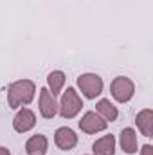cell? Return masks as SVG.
I'll use <instances>...</instances> for the list:
<instances>
[{"label":"cell","mask_w":153,"mask_h":155,"mask_svg":"<svg viewBox=\"0 0 153 155\" xmlns=\"http://www.w3.org/2000/svg\"><path fill=\"white\" fill-rule=\"evenodd\" d=\"M83 108V101L76 92L74 87H67V90L61 96V101L58 103V114L63 119H72L76 117Z\"/></svg>","instance_id":"2"},{"label":"cell","mask_w":153,"mask_h":155,"mask_svg":"<svg viewBox=\"0 0 153 155\" xmlns=\"http://www.w3.org/2000/svg\"><path fill=\"white\" fill-rule=\"evenodd\" d=\"M141 155H153V146L151 144H144L142 150H141Z\"/></svg>","instance_id":"15"},{"label":"cell","mask_w":153,"mask_h":155,"mask_svg":"<svg viewBox=\"0 0 153 155\" xmlns=\"http://www.w3.org/2000/svg\"><path fill=\"white\" fill-rule=\"evenodd\" d=\"M65 74L61 72V71H52V72H49V76H47V88H49V92L56 97V96H60L61 94V90H63V85H65Z\"/></svg>","instance_id":"14"},{"label":"cell","mask_w":153,"mask_h":155,"mask_svg":"<svg viewBox=\"0 0 153 155\" xmlns=\"http://www.w3.org/2000/svg\"><path fill=\"white\" fill-rule=\"evenodd\" d=\"M38 108H40L41 117H45V119H52V117L58 114V101H56V97L49 92L47 87L40 88Z\"/></svg>","instance_id":"6"},{"label":"cell","mask_w":153,"mask_h":155,"mask_svg":"<svg viewBox=\"0 0 153 155\" xmlns=\"http://www.w3.org/2000/svg\"><path fill=\"white\" fill-rule=\"evenodd\" d=\"M92 152L94 155H115V137L112 134L99 137L92 144Z\"/></svg>","instance_id":"12"},{"label":"cell","mask_w":153,"mask_h":155,"mask_svg":"<svg viewBox=\"0 0 153 155\" xmlns=\"http://www.w3.org/2000/svg\"><path fill=\"white\" fill-rule=\"evenodd\" d=\"M96 112L103 117L106 123H112V121H115L119 117V110H117V107L110 99H99L97 105H96Z\"/></svg>","instance_id":"13"},{"label":"cell","mask_w":153,"mask_h":155,"mask_svg":"<svg viewBox=\"0 0 153 155\" xmlns=\"http://www.w3.org/2000/svg\"><path fill=\"white\" fill-rule=\"evenodd\" d=\"M34 94H36V85L31 79H18L11 83L7 90L9 108H20L24 105H29L34 99Z\"/></svg>","instance_id":"1"},{"label":"cell","mask_w":153,"mask_h":155,"mask_svg":"<svg viewBox=\"0 0 153 155\" xmlns=\"http://www.w3.org/2000/svg\"><path fill=\"white\" fill-rule=\"evenodd\" d=\"M0 155H11V152H9L5 146H0Z\"/></svg>","instance_id":"16"},{"label":"cell","mask_w":153,"mask_h":155,"mask_svg":"<svg viewBox=\"0 0 153 155\" xmlns=\"http://www.w3.org/2000/svg\"><path fill=\"white\" fill-rule=\"evenodd\" d=\"M47 150H49V141L41 134H36V135L29 137L27 143H25V152H27V155H45Z\"/></svg>","instance_id":"11"},{"label":"cell","mask_w":153,"mask_h":155,"mask_svg":"<svg viewBox=\"0 0 153 155\" xmlns=\"http://www.w3.org/2000/svg\"><path fill=\"white\" fill-rule=\"evenodd\" d=\"M119 144H121V150L128 155L137 153L139 150V144H137V132L133 128H124L119 135Z\"/></svg>","instance_id":"9"},{"label":"cell","mask_w":153,"mask_h":155,"mask_svg":"<svg viewBox=\"0 0 153 155\" xmlns=\"http://www.w3.org/2000/svg\"><path fill=\"white\" fill-rule=\"evenodd\" d=\"M110 92H112V97L117 103H128L135 94V85L130 78L117 76L110 85Z\"/></svg>","instance_id":"4"},{"label":"cell","mask_w":153,"mask_h":155,"mask_svg":"<svg viewBox=\"0 0 153 155\" xmlns=\"http://www.w3.org/2000/svg\"><path fill=\"white\" fill-rule=\"evenodd\" d=\"M77 87L86 99H96L103 94V79L97 74L86 72L77 78Z\"/></svg>","instance_id":"3"},{"label":"cell","mask_w":153,"mask_h":155,"mask_svg":"<svg viewBox=\"0 0 153 155\" xmlns=\"http://www.w3.org/2000/svg\"><path fill=\"white\" fill-rule=\"evenodd\" d=\"M135 124L139 126V132L144 137H153V110L151 108H142L135 117Z\"/></svg>","instance_id":"10"},{"label":"cell","mask_w":153,"mask_h":155,"mask_svg":"<svg viewBox=\"0 0 153 155\" xmlns=\"http://www.w3.org/2000/svg\"><path fill=\"white\" fill-rule=\"evenodd\" d=\"M34 124H36V114L31 108H20L13 119V128L18 134H25V132L33 130Z\"/></svg>","instance_id":"7"},{"label":"cell","mask_w":153,"mask_h":155,"mask_svg":"<svg viewBox=\"0 0 153 155\" xmlns=\"http://www.w3.org/2000/svg\"><path fill=\"white\" fill-rule=\"evenodd\" d=\"M54 144H56L60 150H65V152L72 150V148L77 144L76 132H74L72 128H69V126L58 128V130L54 132Z\"/></svg>","instance_id":"8"},{"label":"cell","mask_w":153,"mask_h":155,"mask_svg":"<svg viewBox=\"0 0 153 155\" xmlns=\"http://www.w3.org/2000/svg\"><path fill=\"white\" fill-rule=\"evenodd\" d=\"M108 123L99 116L97 112H86L85 116L79 119V130L85 134H99L103 130H106Z\"/></svg>","instance_id":"5"}]
</instances>
